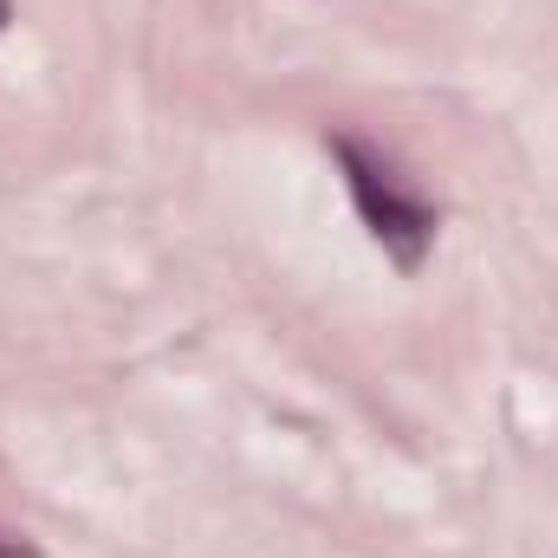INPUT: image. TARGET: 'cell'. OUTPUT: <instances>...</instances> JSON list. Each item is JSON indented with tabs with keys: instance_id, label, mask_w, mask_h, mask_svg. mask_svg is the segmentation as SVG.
<instances>
[{
	"instance_id": "obj_1",
	"label": "cell",
	"mask_w": 558,
	"mask_h": 558,
	"mask_svg": "<svg viewBox=\"0 0 558 558\" xmlns=\"http://www.w3.org/2000/svg\"><path fill=\"white\" fill-rule=\"evenodd\" d=\"M338 162H344V182H351V202H357V215L371 221V234L397 254V267H416L422 254H428V241H435V215L422 208L416 195L364 149V143L338 137Z\"/></svg>"
},
{
	"instance_id": "obj_2",
	"label": "cell",
	"mask_w": 558,
	"mask_h": 558,
	"mask_svg": "<svg viewBox=\"0 0 558 558\" xmlns=\"http://www.w3.org/2000/svg\"><path fill=\"white\" fill-rule=\"evenodd\" d=\"M0 558H39V553H33V539H20V533L0 526Z\"/></svg>"
},
{
	"instance_id": "obj_3",
	"label": "cell",
	"mask_w": 558,
	"mask_h": 558,
	"mask_svg": "<svg viewBox=\"0 0 558 558\" xmlns=\"http://www.w3.org/2000/svg\"><path fill=\"white\" fill-rule=\"evenodd\" d=\"M7 13H13V7H7V0H0V26H7Z\"/></svg>"
}]
</instances>
